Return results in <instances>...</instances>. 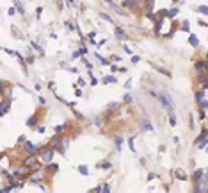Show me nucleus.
<instances>
[{
  "mask_svg": "<svg viewBox=\"0 0 208 193\" xmlns=\"http://www.w3.org/2000/svg\"><path fill=\"white\" fill-rule=\"evenodd\" d=\"M37 154H39L41 161L46 165V163H50V161L54 159V148H52V147H41Z\"/></svg>",
  "mask_w": 208,
  "mask_h": 193,
  "instance_id": "1",
  "label": "nucleus"
},
{
  "mask_svg": "<svg viewBox=\"0 0 208 193\" xmlns=\"http://www.w3.org/2000/svg\"><path fill=\"white\" fill-rule=\"evenodd\" d=\"M206 90H208V88L201 86V90L196 91V100H197V104H199L201 109H206V107H208V102H206Z\"/></svg>",
  "mask_w": 208,
  "mask_h": 193,
  "instance_id": "2",
  "label": "nucleus"
},
{
  "mask_svg": "<svg viewBox=\"0 0 208 193\" xmlns=\"http://www.w3.org/2000/svg\"><path fill=\"white\" fill-rule=\"evenodd\" d=\"M194 191H196V193H206V191H208V181H206V175H204L201 181H196V182H194Z\"/></svg>",
  "mask_w": 208,
  "mask_h": 193,
  "instance_id": "3",
  "label": "nucleus"
},
{
  "mask_svg": "<svg viewBox=\"0 0 208 193\" xmlns=\"http://www.w3.org/2000/svg\"><path fill=\"white\" fill-rule=\"evenodd\" d=\"M41 147H43V145H39V147H37V145H34V143H30V141H27V140H25V147H23V150H25L27 154H37Z\"/></svg>",
  "mask_w": 208,
  "mask_h": 193,
  "instance_id": "4",
  "label": "nucleus"
},
{
  "mask_svg": "<svg viewBox=\"0 0 208 193\" xmlns=\"http://www.w3.org/2000/svg\"><path fill=\"white\" fill-rule=\"evenodd\" d=\"M194 68H196V72H208V61L206 59H199V61H196V64H194Z\"/></svg>",
  "mask_w": 208,
  "mask_h": 193,
  "instance_id": "5",
  "label": "nucleus"
},
{
  "mask_svg": "<svg viewBox=\"0 0 208 193\" xmlns=\"http://www.w3.org/2000/svg\"><path fill=\"white\" fill-rule=\"evenodd\" d=\"M11 100H13V98H4V100H2V104H0V116L7 113V109L11 107Z\"/></svg>",
  "mask_w": 208,
  "mask_h": 193,
  "instance_id": "6",
  "label": "nucleus"
},
{
  "mask_svg": "<svg viewBox=\"0 0 208 193\" xmlns=\"http://www.w3.org/2000/svg\"><path fill=\"white\" fill-rule=\"evenodd\" d=\"M37 163V154H29V157L23 159V165H27V166H32Z\"/></svg>",
  "mask_w": 208,
  "mask_h": 193,
  "instance_id": "7",
  "label": "nucleus"
},
{
  "mask_svg": "<svg viewBox=\"0 0 208 193\" xmlns=\"http://www.w3.org/2000/svg\"><path fill=\"white\" fill-rule=\"evenodd\" d=\"M34 177H30L29 179V182H32V184H39L43 179H44V172H39V174H32Z\"/></svg>",
  "mask_w": 208,
  "mask_h": 193,
  "instance_id": "8",
  "label": "nucleus"
},
{
  "mask_svg": "<svg viewBox=\"0 0 208 193\" xmlns=\"http://www.w3.org/2000/svg\"><path fill=\"white\" fill-rule=\"evenodd\" d=\"M204 175H206V172H204L203 168H199V170H196L194 174H192V179H194V182H196V181H201Z\"/></svg>",
  "mask_w": 208,
  "mask_h": 193,
  "instance_id": "9",
  "label": "nucleus"
},
{
  "mask_svg": "<svg viewBox=\"0 0 208 193\" xmlns=\"http://www.w3.org/2000/svg\"><path fill=\"white\" fill-rule=\"evenodd\" d=\"M59 170V166L55 165V163H46V170H44V174H55V172Z\"/></svg>",
  "mask_w": 208,
  "mask_h": 193,
  "instance_id": "10",
  "label": "nucleus"
},
{
  "mask_svg": "<svg viewBox=\"0 0 208 193\" xmlns=\"http://www.w3.org/2000/svg\"><path fill=\"white\" fill-rule=\"evenodd\" d=\"M199 82H201V86L208 88V72H201L199 73Z\"/></svg>",
  "mask_w": 208,
  "mask_h": 193,
  "instance_id": "11",
  "label": "nucleus"
},
{
  "mask_svg": "<svg viewBox=\"0 0 208 193\" xmlns=\"http://www.w3.org/2000/svg\"><path fill=\"white\" fill-rule=\"evenodd\" d=\"M155 9V0H146V4H144V11L146 13H151Z\"/></svg>",
  "mask_w": 208,
  "mask_h": 193,
  "instance_id": "12",
  "label": "nucleus"
},
{
  "mask_svg": "<svg viewBox=\"0 0 208 193\" xmlns=\"http://www.w3.org/2000/svg\"><path fill=\"white\" fill-rule=\"evenodd\" d=\"M174 177L180 179V181H187V174H185L183 170H176V172H174Z\"/></svg>",
  "mask_w": 208,
  "mask_h": 193,
  "instance_id": "13",
  "label": "nucleus"
},
{
  "mask_svg": "<svg viewBox=\"0 0 208 193\" xmlns=\"http://www.w3.org/2000/svg\"><path fill=\"white\" fill-rule=\"evenodd\" d=\"M116 38H118V39H126V32L121 27H118V29H116Z\"/></svg>",
  "mask_w": 208,
  "mask_h": 193,
  "instance_id": "14",
  "label": "nucleus"
},
{
  "mask_svg": "<svg viewBox=\"0 0 208 193\" xmlns=\"http://www.w3.org/2000/svg\"><path fill=\"white\" fill-rule=\"evenodd\" d=\"M2 98H13V88H4V95H2Z\"/></svg>",
  "mask_w": 208,
  "mask_h": 193,
  "instance_id": "15",
  "label": "nucleus"
},
{
  "mask_svg": "<svg viewBox=\"0 0 208 193\" xmlns=\"http://www.w3.org/2000/svg\"><path fill=\"white\" fill-rule=\"evenodd\" d=\"M36 123H37V115H32V116L27 120V125H29V127H34Z\"/></svg>",
  "mask_w": 208,
  "mask_h": 193,
  "instance_id": "16",
  "label": "nucleus"
},
{
  "mask_svg": "<svg viewBox=\"0 0 208 193\" xmlns=\"http://www.w3.org/2000/svg\"><path fill=\"white\" fill-rule=\"evenodd\" d=\"M13 2L16 4V9H18V13H20V14H25V9H23V6H21L20 0H13Z\"/></svg>",
  "mask_w": 208,
  "mask_h": 193,
  "instance_id": "17",
  "label": "nucleus"
},
{
  "mask_svg": "<svg viewBox=\"0 0 208 193\" xmlns=\"http://www.w3.org/2000/svg\"><path fill=\"white\" fill-rule=\"evenodd\" d=\"M206 140V129H203V131H201V134L196 138V143H199V141H204Z\"/></svg>",
  "mask_w": 208,
  "mask_h": 193,
  "instance_id": "18",
  "label": "nucleus"
},
{
  "mask_svg": "<svg viewBox=\"0 0 208 193\" xmlns=\"http://www.w3.org/2000/svg\"><path fill=\"white\" fill-rule=\"evenodd\" d=\"M189 43H190L192 47H199V39H197L196 36H190V38H189Z\"/></svg>",
  "mask_w": 208,
  "mask_h": 193,
  "instance_id": "19",
  "label": "nucleus"
},
{
  "mask_svg": "<svg viewBox=\"0 0 208 193\" xmlns=\"http://www.w3.org/2000/svg\"><path fill=\"white\" fill-rule=\"evenodd\" d=\"M114 143H116V148H121V145H123V138L121 136H116V140H114Z\"/></svg>",
  "mask_w": 208,
  "mask_h": 193,
  "instance_id": "20",
  "label": "nucleus"
},
{
  "mask_svg": "<svg viewBox=\"0 0 208 193\" xmlns=\"http://www.w3.org/2000/svg\"><path fill=\"white\" fill-rule=\"evenodd\" d=\"M64 129H68V122H66V123H62V125H57V127H55V132H57V134H61V132L64 131Z\"/></svg>",
  "mask_w": 208,
  "mask_h": 193,
  "instance_id": "21",
  "label": "nucleus"
},
{
  "mask_svg": "<svg viewBox=\"0 0 208 193\" xmlns=\"http://www.w3.org/2000/svg\"><path fill=\"white\" fill-rule=\"evenodd\" d=\"M100 18H103L105 21H109V24H114V20H112L109 14H105V13H100Z\"/></svg>",
  "mask_w": 208,
  "mask_h": 193,
  "instance_id": "22",
  "label": "nucleus"
},
{
  "mask_svg": "<svg viewBox=\"0 0 208 193\" xmlns=\"http://www.w3.org/2000/svg\"><path fill=\"white\" fill-rule=\"evenodd\" d=\"M153 68H155V70H158L160 73H164V75H167V77L171 75V73H169V70H166V68H162V66H153Z\"/></svg>",
  "mask_w": 208,
  "mask_h": 193,
  "instance_id": "23",
  "label": "nucleus"
},
{
  "mask_svg": "<svg viewBox=\"0 0 208 193\" xmlns=\"http://www.w3.org/2000/svg\"><path fill=\"white\" fill-rule=\"evenodd\" d=\"M68 145H69V138H62V136H61V147L66 148Z\"/></svg>",
  "mask_w": 208,
  "mask_h": 193,
  "instance_id": "24",
  "label": "nucleus"
},
{
  "mask_svg": "<svg viewBox=\"0 0 208 193\" xmlns=\"http://www.w3.org/2000/svg\"><path fill=\"white\" fill-rule=\"evenodd\" d=\"M169 123H171V125H173V127H174V125H176V116H174V115H173V111H171V113H169Z\"/></svg>",
  "mask_w": 208,
  "mask_h": 193,
  "instance_id": "25",
  "label": "nucleus"
},
{
  "mask_svg": "<svg viewBox=\"0 0 208 193\" xmlns=\"http://www.w3.org/2000/svg\"><path fill=\"white\" fill-rule=\"evenodd\" d=\"M112 165H110V161H105V163H102V165H98V168H103V170H109Z\"/></svg>",
  "mask_w": 208,
  "mask_h": 193,
  "instance_id": "26",
  "label": "nucleus"
},
{
  "mask_svg": "<svg viewBox=\"0 0 208 193\" xmlns=\"http://www.w3.org/2000/svg\"><path fill=\"white\" fill-rule=\"evenodd\" d=\"M78 172H80L82 175H87V174H89V170H87V166H82V165L78 166Z\"/></svg>",
  "mask_w": 208,
  "mask_h": 193,
  "instance_id": "27",
  "label": "nucleus"
},
{
  "mask_svg": "<svg viewBox=\"0 0 208 193\" xmlns=\"http://www.w3.org/2000/svg\"><path fill=\"white\" fill-rule=\"evenodd\" d=\"M118 105H119L118 102H110V104L107 105V111H110V109H118Z\"/></svg>",
  "mask_w": 208,
  "mask_h": 193,
  "instance_id": "28",
  "label": "nucleus"
},
{
  "mask_svg": "<svg viewBox=\"0 0 208 193\" xmlns=\"http://www.w3.org/2000/svg\"><path fill=\"white\" fill-rule=\"evenodd\" d=\"M142 125H144V127H146V129H148V131H153V125H151V123H149V122H148V120H146V118H144V120H142Z\"/></svg>",
  "mask_w": 208,
  "mask_h": 193,
  "instance_id": "29",
  "label": "nucleus"
},
{
  "mask_svg": "<svg viewBox=\"0 0 208 193\" xmlns=\"http://www.w3.org/2000/svg\"><path fill=\"white\" fill-rule=\"evenodd\" d=\"M116 80H118V79H116L114 75H107V77L103 79V82H116Z\"/></svg>",
  "mask_w": 208,
  "mask_h": 193,
  "instance_id": "30",
  "label": "nucleus"
},
{
  "mask_svg": "<svg viewBox=\"0 0 208 193\" xmlns=\"http://www.w3.org/2000/svg\"><path fill=\"white\" fill-rule=\"evenodd\" d=\"M32 47H34V50H37V52H39V54L43 56V48H41V47L37 45V43H36V41H32Z\"/></svg>",
  "mask_w": 208,
  "mask_h": 193,
  "instance_id": "31",
  "label": "nucleus"
},
{
  "mask_svg": "<svg viewBox=\"0 0 208 193\" xmlns=\"http://www.w3.org/2000/svg\"><path fill=\"white\" fill-rule=\"evenodd\" d=\"M176 14H178V9H171V11L167 13V16H169V18H174Z\"/></svg>",
  "mask_w": 208,
  "mask_h": 193,
  "instance_id": "32",
  "label": "nucleus"
},
{
  "mask_svg": "<svg viewBox=\"0 0 208 193\" xmlns=\"http://www.w3.org/2000/svg\"><path fill=\"white\" fill-rule=\"evenodd\" d=\"M73 115H75V116H77L78 120H84V115H80V113H78V111L75 109V107H73Z\"/></svg>",
  "mask_w": 208,
  "mask_h": 193,
  "instance_id": "33",
  "label": "nucleus"
},
{
  "mask_svg": "<svg viewBox=\"0 0 208 193\" xmlns=\"http://www.w3.org/2000/svg\"><path fill=\"white\" fill-rule=\"evenodd\" d=\"M92 122H94V125H96V127H102V118H100V116H96Z\"/></svg>",
  "mask_w": 208,
  "mask_h": 193,
  "instance_id": "34",
  "label": "nucleus"
},
{
  "mask_svg": "<svg viewBox=\"0 0 208 193\" xmlns=\"http://www.w3.org/2000/svg\"><path fill=\"white\" fill-rule=\"evenodd\" d=\"M102 191H103V193H110V186H109V184H103V186H102Z\"/></svg>",
  "mask_w": 208,
  "mask_h": 193,
  "instance_id": "35",
  "label": "nucleus"
},
{
  "mask_svg": "<svg viewBox=\"0 0 208 193\" xmlns=\"http://www.w3.org/2000/svg\"><path fill=\"white\" fill-rule=\"evenodd\" d=\"M146 16H148L149 20H153V21H157V14H153V13H146Z\"/></svg>",
  "mask_w": 208,
  "mask_h": 193,
  "instance_id": "36",
  "label": "nucleus"
},
{
  "mask_svg": "<svg viewBox=\"0 0 208 193\" xmlns=\"http://www.w3.org/2000/svg\"><path fill=\"white\" fill-rule=\"evenodd\" d=\"M128 145H130V150H133V152H135V147H133V138H130V140H128Z\"/></svg>",
  "mask_w": 208,
  "mask_h": 193,
  "instance_id": "37",
  "label": "nucleus"
},
{
  "mask_svg": "<svg viewBox=\"0 0 208 193\" xmlns=\"http://www.w3.org/2000/svg\"><path fill=\"white\" fill-rule=\"evenodd\" d=\"M139 61H141V57H139V56H133V57H132V63H133V64H137Z\"/></svg>",
  "mask_w": 208,
  "mask_h": 193,
  "instance_id": "38",
  "label": "nucleus"
},
{
  "mask_svg": "<svg viewBox=\"0 0 208 193\" xmlns=\"http://www.w3.org/2000/svg\"><path fill=\"white\" fill-rule=\"evenodd\" d=\"M4 88H6V86H4V82H2V80H0V97H2V95H4Z\"/></svg>",
  "mask_w": 208,
  "mask_h": 193,
  "instance_id": "39",
  "label": "nucleus"
},
{
  "mask_svg": "<svg viewBox=\"0 0 208 193\" xmlns=\"http://www.w3.org/2000/svg\"><path fill=\"white\" fill-rule=\"evenodd\" d=\"M197 11H199V13H203V14H206V6H201V7H197Z\"/></svg>",
  "mask_w": 208,
  "mask_h": 193,
  "instance_id": "40",
  "label": "nucleus"
},
{
  "mask_svg": "<svg viewBox=\"0 0 208 193\" xmlns=\"http://www.w3.org/2000/svg\"><path fill=\"white\" fill-rule=\"evenodd\" d=\"M183 31L189 32V21H183Z\"/></svg>",
  "mask_w": 208,
  "mask_h": 193,
  "instance_id": "41",
  "label": "nucleus"
},
{
  "mask_svg": "<svg viewBox=\"0 0 208 193\" xmlns=\"http://www.w3.org/2000/svg\"><path fill=\"white\" fill-rule=\"evenodd\" d=\"M78 52H80V54H82V56H84V54H87V48H85V47H84V45H82V47H80V50H78Z\"/></svg>",
  "mask_w": 208,
  "mask_h": 193,
  "instance_id": "42",
  "label": "nucleus"
},
{
  "mask_svg": "<svg viewBox=\"0 0 208 193\" xmlns=\"http://www.w3.org/2000/svg\"><path fill=\"white\" fill-rule=\"evenodd\" d=\"M34 63H36V61H34V57H32V56H30V57H27V64H34Z\"/></svg>",
  "mask_w": 208,
  "mask_h": 193,
  "instance_id": "43",
  "label": "nucleus"
},
{
  "mask_svg": "<svg viewBox=\"0 0 208 193\" xmlns=\"http://www.w3.org/2000/svg\"><path fill=\"white\" fill-rule=\"evenodd\" d=\"M37 132H39V134L44 132V127H43V125H37Z\"/></svg>",
  "mask_w": 208,
  "mask_h": 193,
  "instance_id": "44",
  "label": "nucleus"
},
{
  "mask_svg": "<svg viewBox=\"0 0 208 193\" xmlns=\"http://www.w3.org/2000/svg\"><path fill=\"white\" fill-rule=\"evenodd\" d=\"M125 102L130 104V102H132V97H130V95H125Z\"/></svg>",
  "mask_w": 208,
  "mask_h": 193,
  "instance_id": "45",
  "label": "nucleus"
},
{
  "mask_svg": "<svg viewBox=\"0 0 208 193\" xmlns=\"http://www.w3.org/2000/svg\"><path fill=\"white\" fill-rule=\"evenodd\" d=\"M201 120H203V122L206 120V113H204V109H201Z\"/></svg>",
  "mask_w": 208,
  "mask_h": 193,
  "instance_id": "46",
  "label": "nucleus"
},
{
  "mask_svg": "<svg viewBox=\"0 0 208 193\" xmlns=\"http://www.w3.org/2000/svg\"><path fill=\"white\" fill-rule=\"evenodd\" d=\"M91 84H92V86H96V84H98V79H94V77H91Z\"/></svg>",
  "mask_w": 208,
  "mask_h": 193,
  "instance_id": "47",
  "label": "nucleus"
},
{
  "mask_svg": "<svg viewBox=\"0 0 208 193\" xmlns=\"http://www.w3.org/2000/svg\"><path fill=\"white\" fill-rule=\"evenodd\" d=\"M25 140H27L25 136H20V138H18V143H25Z\"/></svg>",
  "mask_w": 208,
  "mask_h": 193,
  "instance_id": "48",
  "label": "nucleus"
},
{
  "mask_svg": "<svg viewBox=\"0 0 208 193\" xmlns=\"http://www.w3.org/2000/svg\"><path fill=\"white\" fill-rule=\"evenodd\" d=\"M155 177H157V174H149V175H148V181H153Z\"/></svg>",
  "mask_w": 208,
  "mask_h": 193,
  "instance_id": "49",
  "label": "nucleus"
},
{
  "mask_svg": "<svg viewBox=\"0 0 208 193\" xmlns=\"http://www.w3.org/2000/svg\"><path fill=\"white\" fill-rule=\"evenodd\" d=\"M94 36H96V31H92V32H89V38H91V39H94Z\"/></svg>",
  "mask_w": 208,
  "mask_h": 193,
  "instance_id": "50",
  "label": "nucleus"
},
{
  "mask_svg": "<svg viewBox=\"0 0 208 193\" xmlns=\"http://www.w3.org/2000/svg\"><path fill=\"white\" fill-rule=\"evenodd\" d=\"M84 84H85V80H84V79L80 77V79H78V86H84Z\"/></svg>",
  "mask_w": 208,
  "mask_h": 193,
  "instance_id": "51",
  "label": "nucleus"
},
{
  "mask_svg": "<svg viewBox=\"0 0 208 193\" xmlns=\"http://www.w3.org/2000/svg\"><path fill=\"white\" fill-rule=\"evenodd\" d=\"M66 2H68V6H73V0H66Z\"/></svg>",
  "mask_w": 208,
  "mask_h": 193,
  "instance_id": "52",
  "label": "nucleus"
}]
</instances>
